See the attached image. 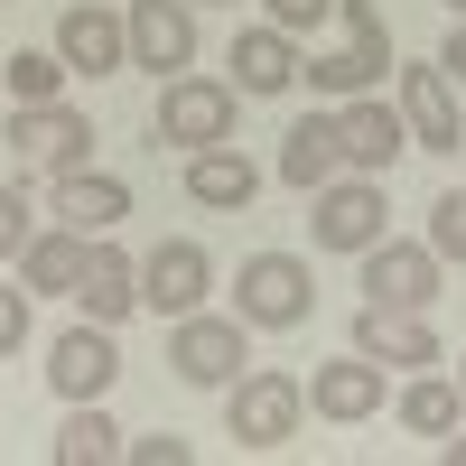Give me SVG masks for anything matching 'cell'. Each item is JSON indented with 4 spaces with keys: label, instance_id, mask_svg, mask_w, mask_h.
<instances>
[{
    "label": "cell",
    "instance_id": "obj_25",
    "mask_svg": "<svg viewBox=\"0 0 466 466\" xmlns=\"http://www.w3.org/2000/svg\"><path fill=\"white\" fill-rule=\"evenodd\" d=\"M336 10H345V47H355L373 75L382 66H392V37H382V10H373V0H336Z\"/></svg>",
    "mask_w": 466,
    "mask_h": 466
},
{
    "label": "cell",
    "instance_id": "obj_35",
    "mask_svg": "<svg viewBox=\"0 0 466 466\" xmlns=\"http://www.w3.org/2000/svg\"><path fill=\"white\" fill-rule=\"evenodd\" d=\"M457 392H466V364H457Z\"/></svg>",
    "mask_w": 466,
    "mask_h": 466
},
{
    "label": "cell",
    "instance_id": "obj_3",
    "mask_svg": "<svg viewBox=\"0 0 466 466\" xmlns=\"http://www.w3.org/2000/svg\"><path fill=\"white\" fill-rule=\"evenodd\" d=\"M168 364H177V382H197V392H233L243 382V364H252V345H243V318H177V336H168Z\"/></svg>",
    "mask_w": 466,
    "mask_h": 466
},
{
    "label": "cell",
    "instance_id": "obj_27",
    "mask_svg": "<svg viewBox=\"0 0 466 466\" xmlns=\"http://www.w3.org/2000/svg\"><path fill=\"white\" fill-rule=\"evenodd\" d=\"M28 233H37V215H28V197H19V177H0V261H19Z\"/></svg>",
    "mask_w": 466,
    "mask_h": 466
},
{
    "label": "cell",
    "instance_id": "obj_9",
    "mask_svg": "<svg viewBox=\"0 0 466 466\" xmlns=\"http://www.w3.org/2000/svg\"><path fill=\"white\" fill-rule=\"evenodd\" d=\"M112 373H122V345H112V327H103V318L66 327V336H56V355H47L56 401H103V392H112Z\"/></svg>",
    "mask_w": 466,
    "mask_h": 466
},
{
    "label": "cell",
    "instance_id": "obj_31",
    "mask_svg": "<svg viewBox=\"0 0 466 466\" xmlns=\"http://www.w3.org/2000/svg\"><path fill=\"white\" fill-rule=\"evenodd\" d=\"M327 10H336V0H270V28H289V37H299V28H318Z\"/></svg>",
    "mask_w": 466,
    "mask_h": 466
},
{
    "label": "cell",
    "instance_id": "obj_22",
    "mask_svg": "<svg viewBox=\"0 0 466 466\" xmlns=\"http://www.w3.org/2000/svg\"><path fill=\"white\" fill-rule=\"evenodd\" d=\"M122 457V430L103 420V401H66V430H56V466H103Z\"/></svg>",
    "mask_w": 466,
    "mask_h": 466
},
{
    "label": "cell",
    "instance_id": "obj_4",
    "mask_svg": "<svg viewBox=\"0 0 466 466\" xmlns=\"http://www.w3.org/2000/svg\"><path fill=\"white\" fill-rule=\"evenodd\" d=\"M299 382L289 373H243L224 392V430H233V448H289L299 439Z\"/></svg>",
    "mask_w": 466,
    "mask_h": 466
},
{
    "label": "cell",
    "instance_id": "obj_6",
    "mask_svg": "<svg viewBox=\"0 0 466 466\" xmlns=\"http://www.w3.org/2000/svg\"><path fill=\"white\" fill-rule=\"evenodd\" d=\"M308 233H318L327 252H373L382 243V177H327Z\"/></svg>",
    "mask_w": 466,
    "mask_h": 466
},
{
    "label": "cell",
    "instance_id": "obj_30",
    "mask_svg": "<svg viewBox=\"0 0 466 466\" xmlns=\"http://www.w3.org/2000/svg\"><path fill=\"white\" fill-rule=\"evenodd\" d=\"M122 457H140V466H187V457H197V448H187V439H122Z\"/></svg>",
    "mask_w": 466,
    "mask_h": 466
},
{
    "label": "cell",
    "instance_id": "obj_2",
    "mask_svg": "<svg viewBox=\"0 0 466 466\" xmlns=\"http://www.w3.org/2000/svg\"><path fill=\"white\" fill-rule=\"evenodd\" d=\"M10 159L37 177H66L94 159V122L75 103H10Z\"/></svg>",
    "mask_w": 466,
    "mask_h": 466
},
{
    "label": "cell",
    "instance_id": "obj_11",
    "mask_svg": "<svg viewBox=\"0 0 466 466\" xmlns=\"http://www.w3.org/2000/svg\"><path fill=\"white\" fill-rule=\"evenodd\" d=\"M355 261H364V299L373 308H430L439 299V252L430 243H373Z\"/></svg>",
    "mask_w": 466,
    "mask_h": 466
},
{
    "label": "cell",
    "instance_id": "obj_29",
    "mask_svg": "<svg viewBox=\"0 0 466 466\" xmlns=\"http://www.w3.org/2000/svg\"><path fill=\"white\" fill-rule=\"evenodd\" d=\"M19 345H28V289L0 280V355H19Z\"/></svg>",
    "mask_w": 466,
    "mask_h": 466
},
{
    "label": "cell",
    "instance_id": "obj_8",
    "mask_svg": "<svg viewBox=\"0 0 466 466\" xmlns=\"http://www.w3.org/2000/svg\"><path fill=\"white\" fill-rule=\"evenodd\" d=\"M122 37H131V66H149V75H187L197 66V19H187V0H131Z\"/></svg>",
    "mask_w": 466,
    "mask_h": 466
},
{
    "label": "cell",
    "instance_id": "obj_13",
    "mask_svg": "<svg viewBox=\"0 0 466 466\" xmlns=\"http://www.w3.org/2000/svg\"><path fill=\"white\" fill-rule=\"evenodd\" d=\"M336 149H345V168H355V177H382V168L410 149V122H401L392 103H364V94H355V103L336 112Z\"/></svg>",
    "mask_w": 466,
    "mask_h": 466
},
{
    "label": "cell",
    "instance_id": "obj_5",
    "mask_svg": "<svg viewBox=\"0 0 466 466\" xmlns=\"http://www.w3.org/2000/svg\"><path fill=\"white\" fill-rule=\"evenodd\" d=\"M224 131H233V85H215V75H168L149 140H168V149H215Z\"/></svg>",
    "mask_w": 466,
    "mask_h": 466
},
{
    "label": "cell",
    "instance_id": "obj_7",
    "mask_svg": "<svg viewBox=\"0 0 466 466\" xmlns=\"http://www.w3.org/2000/svg\"><path fill=\"white\" fill-rule=\"evenodd\" d=\"M206 289H215L206 243H159V252L140 261V308H159L168 327H177V318H197V308H206Z\"/></svg>",
    "mask_w": 466,
    "mask_h": 466
},
{
    "label": "cell",
    "instance_id": "obj_15",
    "mask_svg": "<svg viewBox=\"0 0 466 466\" xmlns=\"http://www.w3.org/2000/svg\"><path fill=\"white\" fill-rule=\"evenodd\" d=\"M308 410L336 420V430L373 420V410H382V364H373V355H336V364H318V373H308Z\"/></svg>",
    "mask_w": 466,
    "mask_h": 466
},
{
    "label": "cell",
    "instance_id": "obj_20",
    "mask_svg": "<svg viewBox=\"0 0 466 466\" xmlns=\"http://www.w3.org/2000/svg\"><path fill=\"white\" fill-rule=\"evenodd\" d=\"M289 85H299L289 28H243L233 37V94H289Z\"/></svg>",
    "mask_w": 466,
    "mask_h": 466
},
{
    "label": "cell",
    "instance_id": "obj_16",
    "mask_svg": "<svg viewBox=\"0 0 466 466\" xmlns=\"http://www.w3.org/2000/svg\"><path fill=\"white\" fill-rule=\"evenodd\" d=\"M355 355H373L382 373H392V364H439V336H430V318H420V308H373V299H364Z\"/></svg>",
    "mask_w": 466,
    "mask_h": 466
},
{
    "label": "cell",
    "instance_id": "obj_26",
    "mask_svg": "<svg viewBox=\"0 0 466 466\" xmlns=\"http://www.w3.org/2000/svg\"><path fill=\"white\" fill-rule=\"evenodd\" d=\"M308 85H318V94H364L373 66H364L355 47H345V56H308Z\"/></svg>",
    "mask_w": 466,
    "mask_h": 466
},
{
    "label": "cell",
    "instance_id": "obj_1",
    "mask_svg": "<svg viewBox=\"0 0 466 466\" xmlns=\"http://www.w3.org/2000/svg\"><path fill=\"white\" fill-rule=\"evenodd\" d=\"M308 308H318V280H308L299 252H252L233 270V318L243 327H308Z\"/></svg>",
    "mask_w": 466,
    "mask_h": 466
},
{
    "label": "cell",
    "instance_id": "obj_12",
    "mask_svg": "<svg viewBox=\"0 0 466 466\" xmlns=\"http://www.w3.org/2000/svg\"><path fill=\"white\" fill-rule=\"evenodd\" d=\"M75 308H85V318H103V327H122L131 308H140V261L112 243V233H94V243H85V270H75Z\"/></svg>",
    "mask_w": 466,
    "mask_h": 466
},
{
    "label": "cell",
    "instance_id": "obj_23",
    "mask_svg": "<svg viewBox=\"0 0 466 466\" xmlns=\"http://www.w3.org/2000/svg\"><path fill=\"white\" fill-rule=\"evenodd\" d=\"M392 420H401V430H420V439H448V430H457V382H439V373H420L410 392L392 401Z\"/></svg>",
    "mask_w": 466,
    "mask_h": 466
},
{
    "label": "cell",
    "instance_id": "obj_21",
    "mask_svg": "<svg viewBox=\"0 0 466 466\" xmlns=\"http://www.w3.org/2000/svg\"><path fill=\"white\" fill-rule=\"evenodd\" d=\"M85 243H94V233H75V224H56V233H28V252H19V289H56V299H75Z\"/></svg>",
    "mask_w": 466,
    "mask_h": 466
},
{
    "label": "cell",
    "instance_id": "obj_33",
    "mask_svg": "<svg viewBox=\"0 0 466 466\" xmlns=\"http://www.w3.org/2000/svg\"><path fill=\"white\" fill-rule=\"evenodd\" d=\"M448 466H466V430H457V439H448Z\"/></svg>",
    "mask_w": 466,
    "mask_h": 466
},
{
    "label": "cell",
    "instance_id": "obj_36",
    "mask_svg": "<svg viewBox=\"0 0 466 466\" xmlns=\"http://www.w3.org/2000/svg\"><path fill=\"white\" fill-rule=\"evenodd\" d=\"M224 10H233V0H224Z\"/></svg>",
    "mask_w": 466,
    "mask_h": 466
},
{
    "label": "cell",
    "instance_id": "obj_14",
    "mask_svg": "<svg viewBox=\"0 0 466 466\" xmlns=\"http://www.w3.org/2000/svg\"><path fill=\"white\" fill-rule=\"evenodd\" d=\"M56 56L75 75H122L131 66V37H122V10H103V0H75L56 19Z\"/></svg>",
    "mask_w": 466,
    "mask_h": 466
},
{
    "label": "cell",
    "instance_id": "obj_32",
    "mask_svg": "<svg viewBox=\"0 0 466 466\" xmlns=\"http://www.w3.org/2000/svg\"><path fill=\"white\" fill-rule=\"evenodd\" d=\"M439 75H448V85H466V19H457V37H448V56H439Z\"/></svg>",
    "mask_w": 466,
    "mask_h": 466
},
{
    "label": "cell",
    "instance_id": "obj_10",
    "mask_svg": "<svg viewBox=\"0 0 466 466\" xmlns=\"http://www.w3.org/2000/svg\"><path fill=\"white\" fill-rule=\"evenodd\" d=\"M401 122H410V149H439V159H457V149H466L457 85H448L439 66H401Z\"/></svg>",
    "mask_w": 466,
    "mask_h": 466
},
{
    "label": "cell",
    "instance_id": "obj_28",
    "mask_svg": "<svg viewBox=\"0 0 466 466\" xmlns=\"http://www.w3.org/2000/svg\"><path fill=\"white\" fill-rule=\"evenodd\" d=\"M430 252L439 261H466V197H439L430 206Z\"/></svg>",
    "mask_w": 466,
    "mask_h": 466
},
{
    "label": "cell",
    "instance_id": "obj_34",
    "mask_svg": "<svg viewBox=\"0 0 466 466\" xmlns=\"http://www.w3.org/2000/svg\"><path fill=\"white\" fill-rule=\"evenodd\" d=\"M448 10H457V19H466V0H448Z\"/></svg>",
    "mask_w": 466,
    "mask_h": 466
},
{
    "label": "cell",
    "instance_id": "obj_17",
    "mask_svg": "<svg viewBox=\"0 0 466 466\" xmlns=\"http://www.w3.org/2000/svg\"><path fill=\"white\" fill-rule=\"evenodd\" d=\"M187 197H197L206 215H243V206L261 197V168H252L233 140H215V149H187Z\"/></svg>",
    "mask_w": 466,
    "mask_h": 466
},
{
    "label": "cell",
    "instance_id": "obj_18",
    "mask_svg": "<svg viewBox=\"0 0 466 466\" xmlns=\"http://www.w3.org/2000/svg\"><path fill=\"white\" fill-rule=\"evenodd\" d=\"M336 168H345V149H336V112H308V122H289V131H280V187L318 197Z\"/></svg>",
    "mask_w": 466,
    "mask_h": 466
},
{
    "label": "cell",
    "instance_id": "obj_24",
    "mask_svg": "<svg viewBox=\"0 0 466 466\" xmlns=\"http://www.w3.org/2000/svg\"><path fill=\"white\" fill-rule=\"evenodd\" d=\"M0 75H10V103H56L75 66H66L56 47H19V56H10V66H0Z\"/></svg>",
    "mask_w": 466,
    "mask_h": 466
},
{
    "label": "cell",
    "instance_id": "obj_19",
    "mask_svg": "<svg viewBox=\"0 0 466 466\" xmlns=\"http://www.w3.org/2000/svg\"><path fill=\"white\" fill-rule=\"evenodd\" d=\"M122 215H131V187H122V177H103V168H66V177H56V224L112 233Z\"/></svg>",
    "mask_w": 466,
    "mask_h": 466
}]
</instances>
